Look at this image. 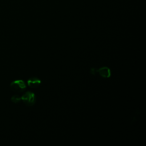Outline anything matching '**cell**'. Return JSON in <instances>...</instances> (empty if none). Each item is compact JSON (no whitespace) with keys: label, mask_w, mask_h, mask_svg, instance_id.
I'll return each instance as SVG.
<instances>
[{"label":"cell","mask_w":146,"mask_h":146,"mask_svg":"<svg viewBox=\"0 0 146 146\" xmlns=\"http://www.w3.org/2000/svg\"><path fill=\"white\" fill-rule=\"evenodd\" d=\"M10 86L13 91L17 92H22L26 87L24 81L22 80H14L10 83Z\"/></svg>","instance_id":"2"},{"label":"cell","mask_w":146,"mask_h":146,"mask_svg":"<svg viewBox=\"0 0 146 146\" xmlns=\"http://www.w3.org/2000/svg\"><path fill=\"white\" fill-rule=\"evenodd\" d=\"M11 100L14 103H18L21 100V97H19L18 95H15L11 98Z\"/></svg>","instance_id":"5"},{"label":"cell","mask_w":146,"mask_h":146,"mask_svg":"<svg viewBox=\"0 0 146 146\" xmlns=\"http://www.w3.org/2000/svg\"><path fill=\"white\" fill-rule=\"evenodd\" d=\"M96 72H97V70L96 69L94 68L91 69V74H95Z\"/></svg>","instance_id":"6"},{"label":"cell","mask_w":146,"mask_h":146,"mask_svg":"<svg viewBox=\"0 0 146 146\" xmlns=\"http://www.w3.org/2000/svg\"><path fill=\"white\" fill-rule=\"evenodd\" d=\"M21 100L27 106H32L35 103V96L34 93L27 91L21 96Z\"/></svg>","instance_id":"1"},{"label":"cell","mask_w":146,"mask_h":146,"mask_svg":"<svg viewBox=\"0 0 146 146\" xmlns=\"http://www.w3.org/2000/svg\"><path fill=\"white\" fill-rule=\"evenodd\" d=\"M97 72L103 78H108L111 76V70L107 67H103L97 70Z\"/></svg>","instance_id":"4"},{"label":"cell","mask_w":146,"mask_h":146,"mask_svg":"<svg viewBox=\"0 0 146 146\" xmlns=\"http://www.w3.org/2000/svg\"><path fill=\"white\" fill-rule=\"evenodd\" d=\"M41 83V80L36 77H32L28 79L27 84L28 86L33 88H37Z\"/></svg>","instance_id":"3"}]
</instances>
